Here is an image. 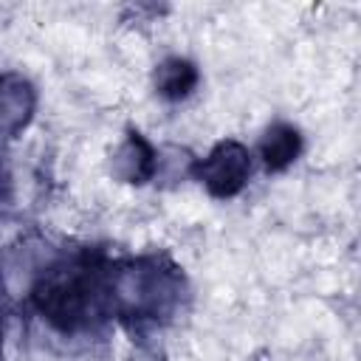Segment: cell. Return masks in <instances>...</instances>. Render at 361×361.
Returning <instances> with one entry per match:
<instances>
[{
  "label": "cell",
  "mask_w": 361,
  "mask_h": 361,
  "mask_svg": "<svg viewBox=\"0 0 361 361\" xmlns=\"http://www.w3.org/2000/svg\"><path fill=\"white\" fill-rule=\"evenodd\" d=\"M195 85H197V71L183 59H172L158 71V90L166 99H183Z\"/></svg>",
  "instance_id": "4"
},
{
  "label": "cell",
  "mask_w": 361,
  "mask_h": 361,
  "mask_svg": "<svg viewBox=\"0 0 361 361\" xmlns=\"http://www.w3.org/2000/svg\"><path fill=\"white\" fill-rule=\"evenodd\" d=\"M299 147H302L299 133L288 124H279V127L268 130V135L262 138L259 152H262V161H265L268 169H282L299 155Z\"/></svg>",
  "instance_id": "3"
},
{
  "label": "cell",
  "mask_w": 361,
  "mask_h": 361,
  "mask_svg": "<svg viewBox=\"0 0 361 361\" xmlns=\"http://www.w3.org/2000/svg\"><path fill=\"white\" fill-rule=\"evenodd\" d=\"M195 175L214 197H231L245 186L251 175V155L243 144L223 141L195 166Z\"/></svg>",
  "instance_id": "2"
},
{
  "label": "cell",
  "mask_w": 361,
  "mask_h": 361,
  "mask_svg": "<svg viewBox=\"0 0 361 361\" xmlns=\"http://www.w3.org/2000/svg\"><path fill=\"white\" fill-rule=\"evenodd\" d=\"M116 262L104 251H82L51 265L34 285L37 313L56 330L76 333L113 319Z\"/></svg>",
  "instance_id": "1"
},
{
  "label": "cell",
  "mask_w": 361,
  "mask_h": 361,
  "mask_svg": "<svg viewBox=\"0 0 361 361\" xmlns=\"http://www.w3.org/2000/svg\"><path fill=\"white\" fill-rule=\"evenodd\" d=\"M124 155H127V164L133 166V169H130V180H144V178L152 175V166H155V161H152V147H149L138 133L130 135V141H127V147H124Z\"/></svg>",
  "instance_id": "5"
},
{
  "label": "cell",
  "mask_w": 361,
  "mask_h": 361,
  "mask_svg": "<svg viewBox=\"0 0 361 361\" xmlns=\"http://www.w3.org/2000/svg\"><path fill=\"white\" fill-rule=\"evenodd\" d=\"M3 186H6V172H3V166H0V197H3Z\"/></svg>",
  "instance_id": "6"
}]
</instances>
